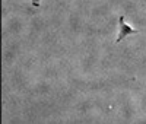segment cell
<instances>
[{
	"label": "cell",
	"mask_w": 146,
	"mask_h": 124,
	"mask_svg": "<svg viewBox=\"0 0 146 124\" xmlns=\"http://www.w3.org/2000/svg\"><path fill=\"white\" fill-rule=\"evenodd\" d=\"M40 3H41V0H32V5H34L35 7H38V6H40Z\"/></svg>",
	"instance_id": "7a4b0ae2"
},
{
	"label": "cell",
	"mask_w": 146,
	"mask_h": 124,
	"mask_svg": "<svg viewBox=\"0 0 146 124\" xmlns=\"http://www.w3.org/2000/svg\"><path fill=\"white\" fill-rule=\"evenodd\" d=\"M130 34H137V29H135V28H131L130 25H127L124 16H120L118 18V35H117L115 41L120 42L121 40H124L126 36L130 35Z\"/></svg>",
	"instance_id": "6da1fadb"
}]
</instances>
